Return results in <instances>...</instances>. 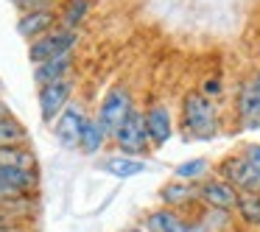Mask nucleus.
I'll return each instance as SVG.
<instances>
[{
    "label": "nucleus",
    "instance_id": "1",
    "mask_svg": "<svg viewBox=\"0 0 260 232\" xmlns=\"http://www.w3.org/2000/svg\"><path fill=\"white\" fill-rule=\"evenodd\" d=\"M182 129L193 140H210L218 135V107L204 92H187L182 101Z\"/></svg>",
    "mask_w": 260,
    "mask_h": 232
},
{
    "label": "nucleus",
    "instance_id": "2",
    "mask_svg": "<svg viewBox=\"0 0 260 232\" xmlns=\"http://www.w3.org/2000/svg\"><path fill=\"white\" fill-rule=\"evenodd\" d=\"M112 140L118 143V148L126 154V157H146L148 148H151V140H148L146 131V112L140 109H132V115L120 123V129L112 135Z\"/></svg>",
    "mask_w": 260,
    "mask_h": 232
},
{
    "label": "nucleus",
    "instance_id": "3",
    "mask_svg": "<svg viewBox=\"0 0 260 232\" xmlns=\"http://www.w3.org/2000/svg\"><path fill=\"white\" fill-rule=\"evenodd\" d=\"M132 109H135V101H132V92L126 90V87L115 84L107 90V95L101 98V104H98V123L107 129V135L112 137L115 131L120 129V123H123L126 118L132 115Z\"/></svg>",
    "mask_w": 260,
    "mask_h": 232
},
{
    "label": "nucleus",
    "instance_id": "4",
    "mask_svg": "<svg viewBox=\"0 0 260 232\" xmlns=\"http://www.w3.org/2000/svg\"><path fill=\"white\" fill-rule=\"evenodd\" d=\"M76 42H79V31H70V28H62V25H56L53 31H48L45 37H40V40H34L28 45V59L37 64L42 62H51V59L56 56H64V53H73Z\"/></svg>",
    "mask_w": 260,
    "mask_h": 232
},
{
    "label": "nucleus",
    "instance_id": "5",
    "mask_svg": "<svg viewBox=\"0 0 260 232\" xmlns=\"http://www.w3.org/2000/svg\"><path fill=\"white\" fill-rule=\"evenodd\" d=\"M218 176L224 182H230L238 193H260V174L252 168L243 154H226L218 162Z\"/></svg>",
    "mask_w": 260,
    "mask_h": 232
},
{
    "label": "nucleus",
    "instance_id": "6",
    "mask_svg": "<svg viewBox=\"0 0 260 232\" xmlns=\"http://www.w3.org/2000/svg\"><path fill=\"white\" fill-rule=\"evenodd\" d=\"M87 118H90V115L84 112L81 104H68V107L62 109V115L53 120V137H56L64 148H79L81 129H84Z\"/></svg>",
    "mask_w": 260,
    "mask_h": 232
},
{
    "label": "nucleus",
    "instance_id": "7",
    "mask_svg": "<svg viewBox=\"0 0 260 232\" xmlns=\"http://www.w3.org/2000/svg\"><path fill=\"white\" fill-rule=\"evenodd\" d=\"M235 118L243 131L260 129V84L257 79H249L238 90V104H235Z\"/></svg>",
    "mask_w": 260,
    "mask_h": 232
},
{
    "label": "nucleus",
    "instance_id": "8",
    "mask_svg": "<svg viewBox=\"0 0 260 232\" xmlns=\"http://www.w3.org/2000/svg\"><path fill=\"white\" fill-rule=\"evenodd\" d=\"M70 95H73V79H62V81L40 87V115H42V120L53 126V120H56L59 115H62V109L70 104Z\"/></svg>",
    "mask_w": 260,
    "mask_h": 232
},
{
    "label": "nucleus",
    "instance_id": "9",
    "mask_svg": "<svg viewBox=\"0 0 260 232\" xmlns=\"http://www.w3.org/2000/svg\"><path fill=\"white\" fill-rule=\"evenodd\" d=\"M56 23H59V14L53 12L51 6L28 9V12H23L17 20V34L23 37V40L34 42V40H40V37H45L48 31L56 28Z\"/></svg>",
    "mask_w": 260,
    "mask_h": 232
},
{
    "label": "nucleus",
    "instance_id": "10",
    "mask_svg": "<svg viewBox=\"0 0 260 232\" xmlns=\"http://www.w3.org/2000/svg\"><path fill=\"white\" fill-rule=\"evenodd\" d=\"M199 202L204 207H215V210H230L235 213V202H238V190L224 182L221 176H207L204 182H199Z\"/></svg>",
    "mask_w": 260,
    "mask_h": 232
},
{
    "label": "nucleus",
    "instance_id": "11",
    "mask_svg": "<svg viewBox=\"0 0 260 232\" xmlns=\"http://www.w3.org/2000/svg\"><path fill=\"white\" fill-rule=\"evenodd\" d=\"M37 171L12 168V165H0V187H6L12 196H31L37 190Z\"/></svg>",
    "mask_w": 260,
    "mask_h": 232
},
{
    "label": "nucleus",
    "instance_id": "12",
    "mask_svg": "<svg viewBox=\"0 0 260 232\" xmlns=\"http://www.w3.org/2000/svg\"><path fill=\"white\" fill-rule=\"evenodd\" d=\"M146 131H148V140H151L154 148L165 146L174 137V120H171V112L162 104L146 109Z\"/></svg>",
    "mask_w": 260,
    "mask_h": 232
},
{
    "label": "nucleus",
    "instance_id": "13",
    "mask_svg": "<svg viewBox=\"0 0 260 232\" xmlns=\"http://www.w3.org/2000/svg\"><path fill=\"white\" fill-rule=\"evenodd\" d=\"M159 198H162V207H168V210L187 207V204H196V202H199V185L171 179L168 185L159 190Z\"/></svg>",
    "mask_w": 260,
    "mask_h": 232
},
{
    "label": "nucleus",
    "instance_id": "14",
    "mask_svg": "<svg viewBox=\"0 0 260 232\" xmlns=\"http://www.w3.org/2000/svg\"><path fill=\"white\" fill-rule=\"evenodd\" d=\"M70 70H73V53H64V56H56L51 62H42L34 68V81L40 87L53 84V81L70 79Z\"/></svg>",
    "mask_w": 260,
    "mask_h": 232
},
{
    "label": "nucleus",
    "instance_id": "15",
    "mask_svg": "<svg viewBox=\"0 0 260 232\" xmlns=\"http://www.w3.org/2000/svg\"><path fill=\"white\" fill-rule=\"evenodd\" d=\"M148 168L146 159L140 157H126V154H115V157H107L101 162V171L109 176H115V179H132V176L143 174V171Z\"/></svg>",
    "mask_w": 260,
    "mask_h": 232
},
{
    "label": "nucleus",
    "instance_id": "16",
    "mask_svg": "<svg viewBox=\"0 0 260 232\" xmlns=\"http://www.w3.org/2000/svg\"><path fill=\"white\" fill-rule=\"evenodd\" d=\"M107 140H109V135H107V129H104V126L98 123V118H87L84 129H81L79 151H81V154H87V157H92V154L101 151Z\"/></svg>",
    "mask_w": 260,
    "mask_h": 232
},
{
    "label": "nucleus",
    "instance_id": "17",
    "mask_svg": "<svg viewBox=\"0 0 260 232\" xmlns=\"http://www.w3.org/2000/svg\"><path fill=\"white\" fill-rule=\"evenodd\" d=\"M182 224V215L176 213V210H168V207H159L154 210V213L146 215V221H143V229L146 232H176Z\"/></svg>",
    "mask_w": 260,
    "mask_h": 232
},
{
    "label": "nucleus",
    "instance_id": "18",
    "mask_svg": "<svg viewBox=\"0 0 260 232\" xmlns=\"http://www.w3.org/2000/svg\"><path fill=\"white\" fill-rule=\"evenodd\" d=\"M210 174V162L204 157H193V159H185V162H179L174 168V179L179 182H190V185H199V182H204Z\"/></svg>",
    "mask_w": 260,
    "mask_h": 232
},
{
    "label": "nucleus",
    "instance_id": "19",
    "mask_svg": "<svg viewBox=\"0 0 260 232\" xmlns=\"http://www.w3.org/2000/svg\"><path fill=\"white\" fill-rule=\"evenodd\" d=\"M90 0H68L62 6V12H59V25L62 28H70L76 31L81 23H84V17L90 14Z\"/></svg>",
    "mask_w": 260,
    "mask_h": 232
},
{
    "label": "nucleus",
    "instance_id": "20",
    "mask_svg": "<svg viewBox=\"0 0 260 232\" xmlns=\"http://www.w3.org/2000/svg\"><path fill=\"white\" fill-rule=\"evenodd\" d=\"M235 213L243 224L260 226V193H238Z\"/></svg>",
    "mask_w": 260,
    "mask_h": 232
},
{
    "label": "nucleus",
    "instance_id": "21",
    "mask_svg": "<svg viewBox=\"0 0 260 232\" xmlns=\"http://www.w3.org/2000/svg\"><path fill=\"white\" fill-rule=\"evenodd\" d=\"M28 140V131L20 120H14L12 115L0 118V148H9V146H25Z\"/></svg>",
    "mask_w": 260,
    "mask_h": 232
},
{
    "label": "nucleus",
    "instance_id": "22",
    "mask_svg": "<svg viewBox=\"0 0 260 232\" xmlns=\"http://www.w3.org/2000/svg\"><path fill=\"white\" fill-rule=\"evenodd\" d=\"M0 165L37 171V157H34V154H31L25 146H9V148H0Z\"/></svg>",
    "mask_w": 260,
    "mask_h": 232
},
{
    "label": "nucleus",
    "instance_id": "23",
    "mask_svg": "<svg viewBox=\"0 0 260 232\" xmlns=\"http://www.w3.org/2000/svg\"><path fill=\"white\" fill-rule=\"evenodd\" d=\"M199 221H202V224L207 226L210 232H221V229H226V226L232 224V213H230V210L204 207V210H202V215H199Z\"/></svg>",
    "mask_w": 260,
    "mask_h": 232
},
{
    "label": "nucleus",
    "instance_id": "24",
    "mask_svg": "<svg viewBox=\"0 0 260 232\" xmlns=\"http://www.w3.org/2000/svg\"><path fill=\"white\" fill-rule=\"evenodd\" d=\"M243 157H246L249 159V162H252V168L254 171H257V174H260V143H252V146H246V148H243Z\"/></svg>",
    "mask_w": 260,
    "mask_h": 232
},
{
    "label": "nucleus",
    "instance_id": "25",
    "mask_svg": "<svg viewBox=\"0 0 260 232\" xmlns=\"http://www.w3.org/2000/svg\"><path fill=\"white\" fill-rule=\"evenodd\" d=\"M176 232H210V229L199 218L196 221H185V218H182V224H179V229H176Z\"/></svg>",
    "mask_w": 260,
    "mask_h": 232
},
{
    "label": "nucleus",
    "instance_id": "26",
    "mask_svg": "<svg viewBox=\"0 0 260 232\" xmlns=\"http://www.w3.org/2000/svg\"><path fill=\"white\" fill-rule=\"evenodd\" d=\"M9 229H17V221H14L6 210L0 207V232H9Z\"/></svg>",
    "mask_w": 260,
    "mask_h": 232
},
{
    "label": "nucleus",
    "instance_id": "27",
    "mask_svg": "<svg viewBox=\"0 0 260 232\" xmlns=\"http://www.w3.org/2000/svg\"><path fill=\"white\" fill-rule=\"evenodd\" d=\"M202 92H204L207 98H210V95H218V92H221V81H218V79H207V81H204V90H202Z\"/></svg>",
    "mask_w": 260,
    "mask_h": 232
},
{
    "label": "nucleus",
    "instance_id": "28",
    "mask_svg": "<svg viewBox=\"0 0 260 232\" xmlns=\"http://www.w3.org/2000/svg\"><path fill=\"white\" fill-rule=\"evenodd\" d=\"M14 6H20V9H25V12H28V9H40L42 6V0H12Z\"/></svg>",
    "mask_w": 260,
    "mask_h": 232
},
{
    "label": "nucleus",
    "instance_id": "29",
    "mask_svg": "<svg viewBox=\"0 0 260 232\" xmlns=\"http://www.w3.org/2000/svg\"><path fill=\"white\" fill-rule=\"evenodd\" d=\"M9 198H17V196H12V193L6 190V187H0V204H3V202H9Z\"/></svg>",
    "mask_w": 260,
    "mask_h": 232
},
{
    "label": "nucleus",
    "instance_id": "30",
    "mask_svg": "<svg viewBox=\"0 0 260 232\" xmlns=\"http://www.w3.org/2000/svg\"><path fill=\"white\" fill-rule=\"evenodd\" d=\"M6 115H9V107H6L3 101H0V118H6Z\"/></svg>",
    "mask_w": 260,
    "mask_h": 232
},
{
    "label": "nucleus",
    "instance_id": "31",
    "mask_svg": "<svg viewBox=\"0 0 260 232\" xmlns=\"http://www.w3.org/2000/svg\"><path fill=\"white\" fill-rule=\"evenodd\" d=\"M123 232H146L143 226H129V229H123Z\"/></svg>",
    "mask_w": 260,
    "mask_h": 232
},
{
    "label": "nucleus",
    "instance_id": "32",
    "mask_svg": "<svg viewBox=\"0 0 260 232\" xmlns=\"http://www.w3.org/2000/svg\"><path fill=\"white\" fill-rule=\"evenodd\" d=\"M254 79H257V84H260V73H257V76H254Z\"/></svg>",
    "mask_w": 260,
    "mask_h": 232
},
{
    "label": "nucleus",
    "instance_id": "33",
    "mask_svg": "<svg viewBox=\"0 0 260 232\" xmlns=\"http://www.w3.org/2000/svg\"><path fill=\"white\" fill-rule=\"evenodd\" d=\"M9 232H20V229H9Z\"/></svg>",
    "mask_w": 260,
    "mask_h": 232
}]
</instances>
